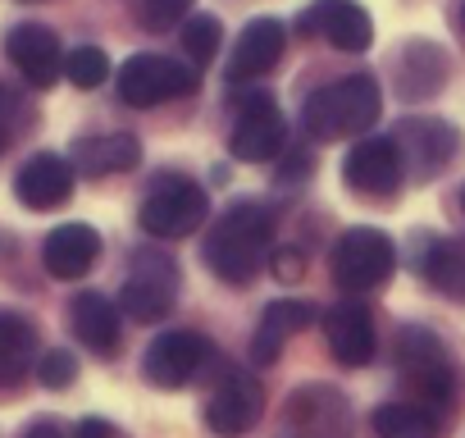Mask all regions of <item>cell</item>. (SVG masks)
<instances>
[{
  "label": "cell",
  "instance_id": "cell-1",
  "mask_svg": "<svg viewBox=\"0 0 465 438\" xmlns=\"http://www.w3.org/2000/svg\"><path fill=\"white\" fill-rule=\"evenodd\" d=\"M270 243H274V210L265 201H238L214 219L201 256L214 279H223L228 288H247L265 265Z\"/></svg>",
  "mask_w": 465,
  "mask_h": 438
},
{
  "label": "cell",
  "instance_id": "cell-2",
  "mask_svg": "<svg viewBox=\"0 0 465 438\" xmlns=\"http://www.w3.org/2000/svg\"><path fill=\"white\" fill-rule=\"evenodd\" d=\"M383 110V96H379V83L370 74H347L329 87H320L306 110H302V124L311 137L320 142H342V137H356V133H370L374 119Z\"/></svg>",
  "mask_w": 465,
  "mask_h": 438
},
{
  "label": "cell",
  "instance_id": "cell-3",
  "mask_svg": "<svg viewBox=\"0 0 465 438\" xmlns=\"http://www.w3.org/2000/svg\"><path fill=\"white\" fill-rule=\"evenodd\" d=\"M196 87H201L196 65H183V60H169V55H155V51L128 55V60L119 65V74H114V92H119L124 105H133V110H151V105L192 96Z\"/></svg>",
  "mask_w": 465,
  "mask_h": 438
},
{
  "label": "cell",
  "instance_id": "cell-4",
  "mask_svg": "<svg viewBox=\"0 0 465 438\" xmlns=\"http://www.w3.org/2000/svg\"><path fill=\"white\" fill-rule=\"evenodd\" d=\"M178 306V265L155 247H137L128 256V279L119 293V311L137 324H155Z\"/></svg>",
  "mask_w": 465,
  "mask_h": 438
},
{
  "label": "cell",
  "instance_id": "cell-5",
  "mask_svg": "<svg viewBox=\"0 0 465 438\" xmlns=\"http://www.w3.org/2000/svg\"><path fill=\"white\" fill-rule=\"evenodd\" d=\"M205 219V192L187 174H160L137 205V224L151 238H187Z\"/></svg>",
  "mask_w": 465,
  "mask_h": 438
},
{
  "label": "cell",
  "instance_id": "cell-6",
  "mask_svg": "<svg viewBox=\"0 0 465 438\" xmlns=\"http://www.w3.org/2000/svg\"><path fill=\"white\" fill-rule=\"evenodd\" d=\"M397 370L424 406H447L456 393V370L447 361L442 338L420 329V324H406L397 333Z\"/></svg>",
  "mask_w": 465,
  "mask_h": 438
},
{
  "label": "cell",
  "instance_id": "cell-7",
  "mask_svg": "<svg viewBox=\"0 0 465 438\" xmlns=\"http://www.w3.org/2000/svg\"><path fill=\"white\" fill-rule=\"evenodd\" d=\"M397 247L383 229H347L333 247V279L347 293H374L392 279Z\"/></svg>",
  "mask_w": 465,
  "mask_h": 438
},
{
  "label": "cell",
  "instance_id": "cell-8",
  "mask_svg": "<svg viewBox=\"0 0 465 438\" xmlns=\"http://www.w3.org/2000/svg\"><path fill=\"white\" fill-rule=\"evenodd\" d=\"M210 352H214V347H210L205 333L169 329V333H160V338L146 347V356H142V374H146V383L173 393V388H187V383L205 370Z\"/></svg>",
  "mask_w": 465,
  "mask_h": 438
},
{
  "label": "cell",
  "instance_id": "cell-9",
  "mask_svg": "<svg viewBox=\"0 0 465 438\" xmlns=\"http://www.w3.org/2000/svg\"><path fill=\"white\" fill-rule=\"evenodd\" d=\"M342 183L356 196H397L406 183V164L392 137H361L342 160Z\"/></svg>",
  "mask_w": 465,
  "mask_h": 438
},
{
  "label": "cell",
  "instance_id": "cell-10",
  "mask_svg": "<svg viewBox=\"0 0 465 438\" xmlns=\"http://www.w3.org/2000/svg\"><path fill=\"white\" fill-rule=\"evenodd\" d=\"M392 142H397V151H401V164H406L420 183L438 178V174L460 155V133H456L447 119H401Z\"/></svg>",
  "mask_w": 465,
  "mask_h": 438
},
{
  "label": "cell",
  "instance_id": "cell-11",
  "mask_svg": "<svg viewBox=\"0 0 465 438\" xmlns=\"http://www.w3.org/2000/svg\"><path fill=\"white\" fill-rule=\"evenodd\" d=\"M347 429H351L347 397L324 383H306L302 393L288 397L279 438H347Z\"/></svg>",
  "mask_w": 465,
  "mask_h": 438
},
{
  "label": "cell",
  "instance_id": "cell-12",
  "mask_svg": "<svg viewBox=\"0 0 465 438\" xmlns=\"http://www.w3.org/2000/svg\"><path fill=\"white\" fill-rule=\"evenodd\" d=\"M261 406H265V393L256 383V374L247 370H228L223 383L210 393L205 402V429L214 438H242L256 420H261Z\"/></svg>",
  "mask_w": 465,
  "mask_h": 438
},
{
  "label": "cell",
  "instance_id": "cell-13",
  "mask_svg": "<svg viewBox=\"0 0 465 438\" xmlns=\"http://www.w3.org/2000/svg\"><path fill=\"white\" fill-rule=\"evenodd\" d=\"M283 133H288V124H283V114H279L274 96H270V92H252V96L242 101L238 119H232L228 151L238 155V160H247V164H261V160L279 155Z\"/></svg>",
  "mask_w": 465,
  "mask_h": 438
},
{
  "label": "cell",
  "instance_id": "cell-14",
  "mask_svg": "<svg viewBox=\"0 0 465 438\" xmlns=\"http://www.w3.org/2000/svg\"><path fill=\"white\" fill-rule=\"evenodd\" d=\"M302 33H311V37H320V42L347 51V55H361L374 42V24L356 0H315L302 15Z\"/></svg>",
  "mask_w": 465,
  "mask_h": 438
},
{
  "label": "cell",
  "instance_id": "cell-15",
  "mask_svg": "<svg viewBox=\"0 0 465 438\" xmlns=\"http://www.w3.org/2000/svg\"><path fill=\"white\" fill-rule=\"evenodd\" d=\"M5 55H10L15 69L28 78V87H37V92L55 87L60 74H64V46H60V37H55L51 28H42V24H19V28H10Z\"/></svg>",
  "mask_w": 465,
  "mask_h": 438
},
{
  "label": "cell",
  "instance_id": "cell-16",
  "mask_svg": "<svg viewBox=\"0 0 465 438\" xmlns=\"http://www.w3.org/2000/svg\"><path fill=\"white\" fill-rule=\"evenodd\" d=\"M15 196L28 210H60L74 196V164H69V155H55V151L28 155L24 169L15 174Z\"/></svg>",
  "mask_w": 465,
  "mask_h": 438
},
{
  "label": "cell",
  "instance_id": "cell-17",
  "mask_svg": "<svg viewBox=\"0 0 465 438\" xmlns=\"http://www.w3.org/2000/svg\"><path fill=\"white\" fill-rule=\"evenodd\" d=\"M288 51V28L279 19H252L238 37V46H232V60L223 69L228 83H256L265 78Z\"/></svg>",
  "mask_w": 465,
  "mask_h": 438
},
{
  "label": "cell",
  "instance_id": "cell-18",
  "mask_svg": "<svg viewBox=\"0 0 465 438\" xmlns=\"http://www.w3.org/2000/svg\"><path fill=\"white\" fill-rule=\"evenodd\" d=\"M324 343L342 365H370L374 361V315L365 302H338L324 315Z\"/></svg>",
  "mask_w": 465,
  "mask_h": 438
},
{
  "label": "cell",
  "instance_id": "cell-19",
  "mask_svg": "<svg viewBox=\"0 0 465 438\" xmlns=\"http://www.w3.org/2000/svg\"><path fill=\"white\" fill-rule=\"evenodd\" d=\"M96 256H101V234H96L92 224H60V229H51L46 243H42V265H46V274H51V279H64V284L83 279V274L96 265Z\"/></svg>",
  "mask_w": 465,
  "mask_h": 438
},
{
  "label": "cell",
  "instance_id": "cell-20",
  "mask_svg": "<svg viewBox=\"0 0 465 438\" xmlns=\"http://www.w3.org/2000/svg\"><path fill=\"white\" fill-rule=\"evenodd\" d=\"M142 160V142L133 133H87L74 142L69 164L83 178H105V174H128Z\"/></svg>",
  "mask_w": 465,
  "mask_h": 438
},
{
  "label": "cell",
  "instance_id": "cell-21",
  "mask_svg": "<svg viewBox=\"0 0 465 438\" xmlns=\"http://www.w3.org/2000/svg\"><path fill=\"white\" fill-rule=\"evenodd\" d=\"M397 87L406 101H429L447 87V51L433 42H406L397 51Z\"/></svg>",
  "mask_w": 465,
  "mask_h": 438
},
{
  "label": "cell",
  "instance_id": "cell-22",
  "mask_svg": "<svg viewBox=\"0 0 465 438\" xmlns=\"http://www.w3.org/2000/svg\"><path fill=\"white\" fill-rule=\"evenodd\" d=\"M69 329L96 356H114L119 352V306L110 297H101V293H78L69 302Z\"/></svg>",
  "mask_w": 465,
  "mask_h": 438
},
{
  "label": "cell",
  "instance_id": "cell-23",
  "mask_svg": "<svg viewBox=\"0 0 465 438\" xmlns=\"http://www.w3.org/2000/svg\"><path fill=\"white\" fill-rule=\"evenodd\" d=\"M415 270L451 302H465V238H420Z\"/></svg>",
  "mask_w": 465,
  "mask_h": 438
},
{
  "label": "cell",
  "instance_id": "cell-24",
  "mask_svg": "<svg viewBox=\"0 0 465 438\" xmlns=\"http://www.w3.org/2000/svg\"><path fill=\"white\" fill-rule=\"evenodd\" d=\"M315 320V306L311 302H270L261 324H256V338H252V361L256 365H274L288 347L292 333H302L306 324Z\"/></svg>",
  "mask_w": 465,
  "mask_h": 438
},
{
  "label": "cell",
  "instance_id": "cell-25",
  "mask_svg": "<svg viewBox=\"0 0 465 438\" xmlns=\"http://www.w3.org/2000/svg\"><path fill=\"white\" fill-rule=\"evenodd\" d=\"M33 365H37V329L15 311H0V383H19Z\"/></svg>",
  "mask_w": 465,
  "mask_h": 438
},
{
  "label": "cell",
  "instance_id": "cell-26",
  "mask_svg": "<svg viewBox=\"0 0 465 438\" xmlns=\"http://www.w3.org/2000/svg\"><path fill=\"white\" fill-rule=\"evenodd\" d=\"M374 433L379 438H438V424L424 406L411 402H383L374 411Z\"/></svg>",
  "mask_w": 465,
  "mask_h": 438
},
{
  "label": "cell",
  "instance_id": "cell-27",
  "mask_svg": "<svg viewBox=\"0 0 465 438\" xmlns=\"http://www.w3.org/2000/svg\"><path fill=\"white\" fill-rule=\"evenodd\" d=\"M219 42H223V24L214 15H196V19L183 24V51L196 69H205L219 55Z\"/></svg>",
  "mask_w": 465,
  "mask_h": 438
},
{
  "label": "cell",
  "instance_id": "cell-28",
  "mask_svg": "<svg viewBox=\"0 0 465 438\" xmlns=\"http://www.w3.org/2000/svg\"><path fill=\"white\" fill-rule=\"evenodd\" d=\"M64 78H69L74 87L92 92V87H101V83L110 78V55H105L101 46H74V51L64 55Z\"/></svg>",
  "mask_w": 465,
  "mask_h": 438
},
{
  "label": "cell",
  "instance_id": "cell-29",
  "mask_svg": "<svg viewBox=\"0 0 465 438\" xmlns=\"http://www.w3.org/2000/svg\"><path fill=\"white\" fill-rule=\"evenodd\" d=\"M33 119V110H28V101L5 83V78H0V151H5L19 133H24V124Z\"/></svg>",
  "mask_w": 465,
  "mask_h": 438
},
{
  "label": "cell",
  "instance_id": "cell-30",
  "mask_svg": "<svg viewBox=\"0 0 465 438\" xmlns=\"http://www.w3.org/2000/svg\"><path fill=\"white\" fill-rule=\"evenodd\" d=\"M37 379H42L46 388H69V383L78 379L74 352H46V356L37 361Z\"/></svg>",
  "mask_w": 465,
  "mask_h": 438
},
{
  "label": "cell",
  "instance_id": "cell-31",
  "mask_svg": "<svg viewBox=\"0 0 465 438\" xmlns=\"http://www.w3.org/2000/svg\"><path fill=\"white\" fill-rule=\"evenodd\" d=\"M137 10L146 28H173L192 10V0H137Z\"/></svg>",
  "mask_w": 465,
  "mask_h": 438
},
{
  "label": "cell",
  "instance_id": "cell-32",
  "mask_svg": "<svg viewBox=\"0 0 465 438\" xmlns=\"http://www.w3.org/2000/svg\"><path fill=\"white\" fill-rule=\"evenodd\" d=\"M270 270H274V279H279V284H297V279L306 274V256H302V252H292V247H283V252H274V256H270Z\"/></svg>",
  "mask_w": 465,
  "mask_h": 438
},
{
  "label": "cell",
  "instance_id": "cell-33",
  "mask_svg": "<svg viewBox=\"0 0 465 438\" xmlns=\"http://www.w3.org/2000/svg\"><path fill=\"white\" fill-rule=\"evenodd\" d=\"M74 438H119V433H114V424H110V420L87 415V420H78V424H74Z\"/></svg>",
  "mask_w": 465,
  "mask_h": 438
},
{
  "label": "cell",
  "instance_id": "cell-34",
  "mask_svg": "<svg viewBox=\"0 0 465 438\" xmlns=\"http://www.w3.org/2000/svg\"><path fill=\"white\" fill-rule=\"evenodd\" d=\"M283 169H288V174H279V183H288V178H306V169H311V155H306V151H292V155L283 160Z\"/></svg>",
  "mask_w": 465,
  "mask_h": 438
},
{
  "label": "cell",
  "instance_id": "cell-35",
  "mask_svg": "<svg viewBox=\"0 0 465 438\" xmlns=\"http://www.w3.org/2000/svg\"><path fill=\"white\" fill-rule=\"evenodd\" d=\"M24 438H69V433H64V424H55V420H33V424L24 429Z\"/></svg>",
  "mask_w": 465,
  "mask_h": 438
},
{
  "label": "cell",
  "instance_id": "cell-36",
  "mask_svg": "<svg viewBox=\"0 0 465 438\" xmlns=\"http://www.w3.org/2000/svg\"><path fill=\"white\" fill-rule=\"evenodd\" d=\"M456 205H460V214H465V183H460V192H456Z\"/></svg>",
  "mask_w": 465,
  "mask_h": 438
}]
</instances>
